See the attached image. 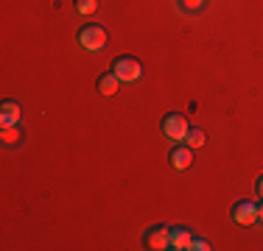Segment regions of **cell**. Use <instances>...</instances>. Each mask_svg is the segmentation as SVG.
I'll list each match as a JSON object with an SVG mask.
<instances>
[{"label": "cell", "mask_w": 263, "mask_h": 251, "mask_svg": "<svg viewBox=\"0 0 263 251\" xmlns=\"http://www.w3.org/2000/svg\"><path fill=\"white\" fill-rule=\"evenodd\" d=\"M143 243L152 251L171 248V226H152V229L146 232V237H143Z\"/></svg>", "instance_id": "obj_5"}, {"label": "cell", "mask_w": 263, "mask_h": 251, "mask_svg": "<svg viewBox=\"0 0 263 251\" xmlns=\"http://www.w3.org/2000/svg\"><path fill=\"white\" fill-rule=\"evenodd\" d=\"M258 223H263V204H258Z\"/></svg>", "instance_id": "obj_16"}, {"label": "cell", "mask_w": 263, "mask_h": 251, "mask_svg": "<svg viewBox=\"0 0 263 251\" xmlns=\"http://www.w3.org/2000/svg\"><path fill=\"white\" fill-rule=\"evenodd\" d=\"M160 129H162V134H165L171 142H182L187 137V131H191V126H187V120L179 115V112H168V115L162 117Z\"/></svg>", "instance_id": "obj_2"}, {"label": "cell", "mask_w": 263, "mask_h": 251, "mask_svg": "<svg viewBox=\"0 0 263 251\" xmlns=\"http://www.w3.org/2000/svg\"><path fill=\"white\" fill-rule=\"evenodd\" d=\"M79 48L90 50V53H96V50H101L106 45V28H101V25H84V28L79 31Z\"/></svg>", "instance_id": "obj_3"}, {"label": "cell", "mask_w": 263, "mask_h": 251, "mask_svg": "<svg viewBox=\"0 0 263 251\" xmlns=\"http://www.w3.org/2000/svg\"><path fill=\"white\" fill-rule=\"evenodd\" d=\"M112 73L123 81V84H132V81L143 78V61L135 59V56H118L112 61Z\"/></svg>", "instance_id": "obj_1"}, {"label": "cell", "mask_w": 263, "mask_h": 251, "mask_svg": "<svg viewBox=\"0 0 263 251\" xmlns=\"http://www.w3.org/2000/svg\"><path fill=\"white\" fill-rule=\"evenodd\" d=\"M204 3H208V0H179L182 11H187V14H196V11H202Z\"/></svg>", "instance_id": "obj_13"}, {"label": "cell", "mask_w": 263, "mask_h": 251, "mask_svg": "<svg viewBox=\"0 0 263 251\" xmlns=\"http://www.w3.org/2000/svg\"><path fill=\"white\" fill-rule=\"evenodd\" d=\"M230 218H233V223H238V226H255V223H258V204L249 201V198L235 201Z\"/></svg>", "instance_id": "obj_4"}, {"label": "cell", "mask_w": 263, "mask_h": 251, "mask_svg": "<svg viewBox=\"0 0 263 251\" xmlns=\"http://www.w3.org/2000/svg\"><path fill=\"white\" fill-rule=\"evenodd\" d=\"M213 246H210V240H204V237H196L193 235V240H191V248L187 251H210Z\"/></svg>", "instance_id": "obj_14"}, {"label": "cell", "mask_w": 263, "mask_h": 251, "mask_svg": "<svg viewBox=\"0 0 263 251\" xmlns=\"http://www.w3.org/2000/svg\"><path fill=\"white\" fill-rule=\"evenodd\" d=\"M0 140H3L6 145H17V142L23 140V129H20V126H3V134H0Z\"/></svg>", "instance_id": "obj_10"}, {"label": "cell", "mask_w": 263, "mask_h": 251, "mask_svg": "<svg viewBox=\"0 0 263 251\" xmlns=\"http://www.w3.org/2000/svg\"><path fill=\"white\" fill-rule=\"evenodd\" d=\"M255 187H258V196H260V201H263V173L258 176V184H255Z\"/></svg>", "instance_id": "obj_15"}, {"label": "cell", "mask_w": 263, "mask_h": 251, "mask_svg": "<svg viewBox=\"0 0 263 251\" xmlns=\"http://www.w3.org/2000/svg\"><path fill=\"white\" fill-rule=\"evenodd\" d=\"M23 117V106L17 100H3L0 106V126H20Z\"/></svg>", "instance_id": "obj_7"}, {"label": "cell", "mask_w": 263, "mask_h": 251, "mask_svg": "<svg viewBox=\"0 0 263 251\" xmlns=\"http://www.w3.org/2000/svg\"><path fill=\"white\" fill-rule=\"evenodd\" d=\"M185 142H187L193 151H196V148H202L204 142H208V137H204L202 129H191V131H187V137H185Z\"/></svg>", "instance_id": "obj_11"}, {"label": "cell", "mask_w": 263, "mask_h": 251, "mask_svg": "<svg viewBox=\"0 0 263 251\" xmlns=\"http://www.w3.org/2000/svg\"><path fill=\"white\" fill-rule=\"evenodd\" d=\"M168 162H171L174 171H187V168L193 165V148L187 145H174L171 154H168Z\"/></svg>", "instance_id": "obj_6"}, {"label": "cell", "mask_w": 263, "mask_h": 251, "mask_svg": "<svg viewBox=\"0 0 263 251\" xmlns=\"http://www.w3.org/2000/svg\"><path fill=\"white\" fill-rule=\"evenodd\" d=\"M191 240H193L191 229H185V226H174L171 229V248L174 251H187L191 248Z\"/></svg>", "instance_id": "obj_8"}, {"label": "cell", "mask_w": 263, "mask_h": 251, "mask_svg": "<svg viewBox=\"0 0 263 251\" xmlns=\"http://www.w3.org/2000/svg\"><path fill=\"white\" fill-rule=\"evenodd\" d=\"M121 84H123V81L109 70V73H104L101 78H98V92H101V95H106V98H112L118 90H121Z\"/></svg>", "instance_id": "obj_9"}, {"label": "cell", "mask_w": 263, "mask_h": 251, "mask_svg": "<svg viewBox=\"0 0 263 251\" xmlns=\"http://www.w3.org/2000/svg\"><path fill=\"white\" fill-rule=\"evenodd\" d=\"M76 11H79V14H84V17L96 14V11H98V0H76Z\"/></svg>", "instance_id": "obj_12"}]
</instances>
